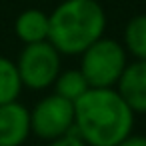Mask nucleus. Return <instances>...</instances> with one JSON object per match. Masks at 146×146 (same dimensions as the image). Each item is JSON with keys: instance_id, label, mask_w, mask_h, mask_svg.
<instances>
[{"instance_id": "obj_1", "label": "nucleus", "mask_w": 146, "mask_h": 146, "mask_svg": "<svg viewBox=\"0 0 146 146\" xmlns=\"http://www.w3.org/2000/svg\"><path fill=\"white\" fill-rule=\"evenodd\" d=\"M132 126L134 112L114 88H88L74 102V128L88 146H116Z\"/></svg>"}, {"instance_id": "obj_2", "label": "nucleus", "mask_w": 146, "mask_h": 146, "mask_svg": "<svg viewBox=\"0 0 146 146\" xmlns=\"http://www.w3.org/2000/svg\"><path fill=\"white\" fill-rule=\"evenodd\" d=\"M48 42L68 56L82 54L102 38L106 14L96 0H64L48 16Z\"/></svg>"}, {"instance_id": "obj_3", "label": "nucleus", "mask_w": 146, "mask_h": 146, "mask_svg": "<svg viewBox=\"0 0 146 146\" xmlns=\"http://www.w3.org/2000/svg\"><path fill=\"white\" fill-rule=\"evenodd\" d=\"M126 68V50L112 38H98L82 52L80 72L90 88H112Z\"/></svg>"}, {"instance_id": "obj_4", "label": "nucleus", "mask_w": 146, "mask_h": 146, "mask_svg": "<svg viewBox=\"0 0 146 146\" xmlns=\"http://www.w3.org/2000/svg\"><path fill=\"white\" fill-rule=\"evenodd\" d=\"M16 68L22 86H28L32 90L48 88L60 74V52L48 40L26 44L18 56Z\"/></svg>"}, {"instance_id": "obj_5", "label": "nucleus", "mask_w": 146, "mask_h": 146, "mask_svg": "<svg viewBox=\"0 0 146 146\" xmlns=\"http://www.w3.org/2000/svg\"><path fill=\"white\" fill-rule=\"evenodd\" d=\"M30 128L42 140H56L74 128V102L52 94L30 112Z\"/></svg>"}, {"instance_id": "obj_6", "label": "nucleus", "mask_w": 146, "mask_h": 146, "mask_svg": "<svg viewBox=\"0 0 146 146\" xmlns=\"http://www.w3.org/2000/svg\"><path fill=\"white\" fill-rule=\"evenodd\" d=\"M30 132V112L20 102L0 104V146H20Z\"/></svg>"}, {"instance_id": "obj_7", "label": "nucleus", "mask_w": 146, "mask_h": 146, "mask_svg": "<svg viewBox=\"0 0 146 146\" xmlns=\"http://www.w3.org/2000/svg\"><path fill=\"white\" fill-rule=\"evenodd\" d=\"M118 94L132 112L146 114V60L126 64L118 78Z\"/></svg>"}, {"instance_id": "obj_8", "label": "nucleus", "mask_w": 146, "mask_h": 146, "mask_svg": "<svg viewBox=\"0 0 146 146\" xmlns=\"http://www.w3.org/2000/svg\"><path fill=\"white\" fill-rule=\"evenodd\" d=\"M48 16L42 10H26L16 18L14 30L16 36L24 44H34V42H44L48 40Z\"/></svg>"}, {"instance_id": "obj_9", "label": "nucleus", "mask_w": 146, "mask_h": 146, "mask_svg": "<svg viewBox=\"0 0 146 146\" xmlns=\"http://www.w3.org/2000/svg\"><path fill=\"white\" fill-rule=\"evenodd\" d=\"M20 90H22V80L16 64L0 56V104L14 102L20 96Z\"/></svg>"}, {"instance_id": "obj_10", "label": "nucleus", "mask_w": 146, "mask_h": 146, "mask_svg": "<svg viewBox=\"0 0 146 146\" xmlns=\"http://www.w3.org/2000/svg\"><path fill=\"white\" fill-rule=\"evenodd\" d=\"M124 42H126V50L134 58L146 60V14L134 16L126 24Z\"/></svg>"}, {"instance_id": "obj_11", "label": "nucleus", "mask_w": 146, "mask_h": 146, "mask_svg": "<svg viewBox=\"0 0 146 146\" xmlns=\"http://www.w3.org/2000/svg\"><path fill=\"white\" fill-rule=\"evenodd\" d=\"M54 84H56V94L66 98V100H70V102H76L90 88L80 70H66V72L58 74Z\"/></svg>"}, {"instance_id": "obj_12", "label": "nucleus", "mask_w": 146, "mask_h": 146, "mask_svg": "<svg viewBox=\"0 0 146 146\" xmlns=\"http://www.w3.org/2000/svg\"><path fill=\"white\" fill-rule=\"evenodd\" d=\"M50 146H88L76 132V128H72L70 132H66L64 136L56 138V140H50Z\"/></svg>"}, {"instance_id": "obj_13", "label": "nucleus", "mask_w": 146, "mask_h": 146, "mask_svg": "<svg viewBox=\"0 0 146 146\" xmlns=\"http://www.w3.org/2000/svg\"><path fill=\"white\" fill-rule=\"evenodd\" d=\"M116 146H146V136L140 134H128L124 140H120Z\"/></svg>"}]
</instances>
